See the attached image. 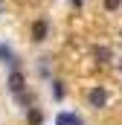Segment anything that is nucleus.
<instances>
[{
  "mask_svg": "<svg viewBox=\"0 0 122 125\" xmlns=\"http://www.w3.org/2000/svg\"><path fill=\"white\" fill-rule=\"evenodd\" d=\"M6 84H9V90H12V93H23L26 79H23V73H20V70H12V73H9V79H6Z\"/></svg>",
  "mask_w": 122,
  "mask_h": 125,
  "instance_id": "f257e3e1",
  "label": "nucleus"
},
{
  "mask_svg": "<svg viewBox=\"0 0 122 125\" xmlns=\"http://www.w3.org/2000/svg\"><path fill=\"white\" fill-rule=\"evenodd\" d=\"M87 102H90L93 108H105L108 105V90L105 87H93L90 93H87Z\"/></svg>",
  "mask_w": 122,
  "mask_h": 125,
  "instance_id": "f03ea898",
  "label": "nucleus"
},
{
  "mask_svg": "<svg viewBox=\"0 0 122 125\" xmlns=\"http://www.w3.org/2000/svg\"><path fill=\"white\" fill-rule=\"evenodd\" d=\"M47 38V21H35L32 23V41H44Z\"/></svg>",
  "mask_w": 122,
  "mask_h": 125,
  "instance_id": "7ed1b4c3",
  "label": "nucleus"
},
{
  "mask_svg": "<svg viewBox=\"0 0 122 125\" xmlns=\"http://www.w3.org/2000/svg\"><path fill=\"white\" fill-rule=\"evenodd\" d=\"M55 125H84V122H81V119H79L76 114H61Z\"/></svg>",
  "mask_w": 122,
  "mask_h": 125,
  "instance_id": "20e7f679",
  "label": "nucleus"
},
{
  "mask_svg": "<svg viewBox=\"0 0 122 125\" xmlns=\"http://www.w3.org/2000/svg\"><path fill=\"white\" fill-rule=\"evenodd\" d=\"M0 58L6 64H12V67H18V58H15V52H12L9 47H0Z\"/></svg>",
  "mask_w": 122,
  "mask_h": 125,
  "instance_id": "39448f33",
  "label": "nucleus"
},
{
  "mask_svg": "<svg viewBox=\"0 0 122 125\" xmlns=\"http://www.w3.org/2000/svg\"><path fill=\"white\" fill-rule=\"evenodd\" d=\"M26 122H29V125H41V122H44V116H41V111H35V108H32L29 114H26Z\"/></svg>",
  "mask_w": 122,
  "mask_h": 125,
  "instance_id": "423d86ee",
  "label": "nucleus"
},
{
  "mask_svg": "<svg viewBox=\"0 0 122 125\" xmlns=\"http://www.w3.org/2000/svg\"><path fill=\"white\" fill-rule=\"evenodd\" d=\"M96 61H111V50L108 47H96Z\"/></svg>",
  "mask_w": 122,
  "mask_h": 125,
  "instance_id": "0eeeda50",
  "label": "nucleus"
},
{
  "mask_svg": "<svg viewBox=\"0 0 122 125\" xmlns=\"http://www.w3.org/2000/svg\"><path fill=\"white\" fill-rule=\"evenodd\" d=\"M105 6H108V9L113 12V9H119V0H105Z\"/></svg>",
  "mask_w": 122,
  "mask_h": 125,
  "instance_id": "6e6552de",
  "label": "nucleus"
},
{
  "mask_svg": "<svg viewBox=\"0 0 122 125\" xmlns=\"http://www.w3.org/2000/svg\"><path fill=\"white\" fill-rule=\"evenodd\" d=\"M119 70H122V61H119Z\"/></svg>",
  "mask_w": 122,
  "mask_h": 125,
  "instance_id": "1a4fd4ad",
  "label": "nucleus"
}]
</instances>
